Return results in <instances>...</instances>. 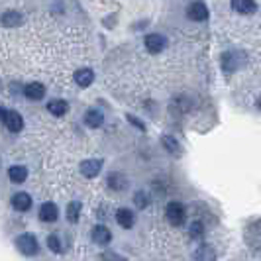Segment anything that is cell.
Masks as SVG:
<instances>
[{
  "label": "cell",
  "mask_w": 261,
  "mask_h": 261,
  "mask_svg": "<svg viewBox=\"0 0 261 261\" xmlns=\"http://www.w3.org/2000/svg\"><path fill=\"white\" fill-rule=\"evenodd\" d=\"M16 247L20 249V253H24V255H28V257H32V255H35V253L39 251L37 238H35L34 234H30V232L20 234V236L16 238Z\"/></svg>",
  "instance_id": "1"
},
{
  "label": "cell",
  "mask_w": 261,
  "mask_h": 261,
  "mask_svg": "<svg viewBox=\"0 0 261 261\" xmlns=\"http://www.w3.org/2000/svg\"><path fill=\"white\" fill-rule=\"evenodd\" d=\"M165 216L173 226H183L185 222V206L181 202H169L165 208Z\"/></svg>",
  "instance_id": "2"
},
{
  "label": "cell",
  "mask_w": 261,
  "mask_h": 261,
  "mask_svg": "<svg viewBox=\"0 0 261 261\" xmlns=\"http://www.w3.org/2000/svg\"><path fill=\"white\" fill-rule=\"evenodd\" d=\"M167 47V39L161 34H147L145 35V49L151 51V53H161V51Z\"/></svg>",
  "instance_id": "3"
},
{
  "label": "cell",
  "mask_w": 261,
  "mask_h": 261,
  "mask_svg": "<svg viewBox=\"0 0 261 261\" xmlns=\"http://www.w3.org/2000/svg\"><path fill=\"white\" fill-rule=\"evenodd\" d=\"M90 238H92V242H94V244H98V245H108V244H110V240H112V232H110L106 226L98 224V226H94V228H92Z\"/></svg>",
  "instance_id": "4"
},
{
  "label": "cell",
  "mask_w": 261,
  "mask_h": 261,
  "mask_svg": "<svg viewBox=\"0 0 261 261\" xmlns=\"http://www.w3.org/2000/svg\"><path fill=\"white\" fill-rule=\"evenodd\" d=\"M2 122L6 124V128H8L10 132H20V130L24 128V120H22V116H20L18 112H14V110H4Z\"/></svg>",
  "instance_id": "5"
},
{
  "label": "cell",
  "mask_w": 261,
  "mask_h": 261,
  "mask_svg": "<svg viewBox=\"0 0 261 261\" xmlns=\"http://www.w3.org/2000/svg\"><path fill=\"white\" fill-rule=\"evenodd\" d=\"M59 216V210L53 202H43L39 206V220L41 222H55Z\"/></svg>",
  "instance_id": "6"
},
{
  "label": "cell",
  "mask_w": 261,
  "mask_h": 261,
  "mask_svg": "<svg viewBox=\"0 0 261 261\" xmlns=\"http://www.w3.org/2000/svg\"><path fill=\"white\" fill-rule=\"evenodd\" d=\"M100 169H102V161H100V159H85V161L81 163V173H83L87 179L96 177V175L100 173Z\"/></svg>",
  "instance_id": "7"
},
{
  "label": "cell",
  "mask_w": 261,
  "mask_h": 261,
  "mask_svg": "<svg viewBox=\"0 0 261 261\" xmlns=\"http://www.w3.org/2000/svg\"><path fill=\"white\" fill-rule=\"evenodd\" d=\"M189 18L194 22H204V20H208V8L202 2H192L189 6Z\"/></svg>",
  "instance_id": "8"
},
{
  "label": "cell",
  "mask_w": 261,
  "mask_h": 261,
  "mask_svg": "<svg viewBox=\"0 0 261 261\" xmlns=\"http://www.w3.org/2000/svg\"><path fill=\"white\" fill-rule=\"evenodd\" d=\"M12 206L20 212H26V210L32 208V196L28 192H16L12 196Z\"/></svg>",
  "instance_id": "9"
},
{
  "label": "cell",
  "mask_w": 261,
  "mask_h": 261,
  "mask_svg": "<svg viewBox=\"0 0 261 261\" xmlns=\"http://www.w3.org/2000/svg\"><path fill=\"white\" fill-rule=\"evenodd\" d=\"M116 222H118L124 230H130V228L134 226V222H136L134 212L130 210V208H120V210L116 212Z\"/></svg>",
  "instance_id": "10"
},
{
  "label": "cell",
  "mask_w": 261,
  "mask_h": 261,
  "mask_svg": "<svg viewBox=\"0 0 261 261\" xmlns=\"http://www.w3.org/2000/svg\"><path fill=\"white\" fill-rule=\"evenodd\" d=\"M194 259L196 261H216V253L210 245L206 244H200L196 249H194Z\"/></svg>",
  "instance_id": "11"
},
{
  "label": "cell",
  "mask_w": 261,
  "mask_h": 261,
  "mask_svg": "<svg viewBox=\"0 0 261 261\" xmlns=\"http://www.w3.org/2000/svg\"><path fill=\"white\" fill-rule=\"evenodd\" d=\"M232 8L240 14H253L257 4L255 0H232Z\"/></svg>",
  "instance_id": "12"
},
{
  "label": "cell",
  "mask_w": 261,
  "mask_h": 261,
  "mask_svg": "<svg viewBox=\"0 0 261 261\" xmlns=\"http://www.w3.org/2000/svg\"><path fill=\"white\" fill-rule=\"evenodd\" d=\"M108 187L112 191H124L128 187V179L122 173H110L108 175Z\"/></svg>",
  "instance_id": "13"
},
{
  "label": "cell",
  "mask_w": 261,
  "mask_h": 261,
  "mask_svg": "<svg viewBox=\"0 0 261 261\" xmlns=\"http://www.w3.org/2000/svg\"><path fill=\"white\" fill-rule=\"evenodd\" d=\"M92 81H94V73H92L90 69H79V71L75 73V83H77L79 87H83V88H87Z\"/></svg>",
  "instance_id": "14"
},
{
  "label": "cell",
  "mask_w": 261,
  "mask_h": 261,
  "mask_svg": "<svg viewBox=\"0 0 261 261\" xmlns=\"http://www.w3.org/2000/svg\"><path fill=\"white\" fill-rule=\"evenodd\" d=\"M24 92H26L28 98L39 100V98H43V94H45V87H43L41 83H30V85L24 88Z\"/></svg>",
  "instance_id": "15"
},
{
  "label": "cell",
  "mask_w": 261,
  "mask_h": 261,
  "mask_svg": "<svg viewBox=\"0 0 261 261\" xmlns=\"http://www.w3.org/2000/svg\"><path fill=\"white\" fill-rule=\"evenodd\" d=\"M47 110L53 114V116H63V114H67V110H69V104H67L65 100H51V102L47 104Z\"/></svg>",
  "instance_id": "16"
},
{
  "label": "cell",
  "mask_w": 261,
  "mask_h": 261,
  "mask_svg": "<svg viewBox=\"0 0 261 261\" xmlns=\"http://www.w3.org/2000/svg\"><path fill=\"white\" fill-rule=\"evenodd\" d=\"M8 177L12 183H24L26 177H28V169L24 165H14L8 169Z\"/></svg>",
  "instance_id": "17"
},
{
  "label": "cell",
  "mask_w": 261,
  "mask_h": 261,
  "mask_svg": "<svg viewBox=\"0 0 261 261\" xmlns=\"http://www.w3.org/2000/svg\"><path fill=\"white\" fill-rule=\"evenodd\" d=\"M81 208H83V204H81L79 200H73V202L67 204V220H69L71 224H75V222L79 220V216H81Z\"/></svg>",
  "instance_id": "18"
},
{
  "label": "cell",
  "mask_w": 261,
  "mask_h": 261,
  "mask_svg": "<svg viewBox=\"0 0 261 261\" xmlns=\"http://www.w3.org/2000/svg\"><path fill=\"white\" fill-rule=\"evenodd\" d=\"M85 122H87V126H90V128H100L102 122H104V116H102L98 110H88V112L85 114Z\"/></svg>",
  "instance_id": "19"
},
{
  "label": "cell",
  "mask_w": 261,
  "mask_h": 261,
  "mask_svg": "<svg viewBox=\"0 0 261 261\" xmlns=\"http://www.w3.org/2000/svg\"><path fill=\"white\" fill-rule=\"evenodd\" d=\"M161 143H163V147H165L169 153H173V155H179V153H181V145H179V141H177L173 136H163V138H161Z\"/></svg>",
  "instance_id": "20"
},
{
  "label": "cell",
  "mask_w": 261,
  "mask_h": 261,
  "mask_svg": "<svg viewBox=\"0 0 261 261\" xmlns=\"http://www.w3.org/2000/svg\"><path fill=\"white\" fill-rule=\"evenodd\" d=\"M2 24L4 26H20L22 24V14L14 12V10H8V12L2 14Z\"/></svg>",
  "instance_id": "21"
},
{
  "label": "cell",
  "mask_w": 261,
  "mask_h": 261,
  "mask_svg": "<svg viewBox=\"0 0 261 261\" xmlns=\"http://www.w3.org/2000/svg\"><path fill=\"white\" fill-rule=\"evenodd\" d=\"M47 247L53 251V253H61L63 251V244H61V238L59 236H55V234H51L49 238H47Z\"/></svg>",
  "instance_id": "22"
},
{
  "label": "cell",
  "mask_w": 261,
  "mask_h": 261,
  "mask_svg": "<svg viewBox=\"0 0 261 261\" xmlns=\"http://www.w3.org/2000/svg\"><path fill=\"white\" fill-rule=\"evenodd\" d=\"M189 234H191L192 240H202V236H204V226H202V222H192L191 228H189Z\"/></svg>",
  "instance_id": "23"
},
{
  "label": "cell",
  "mask_w": 261,
  "mask_h": 261,
  "mask_svg": "<svg viewBox=\"0 0 261 261\" xmlns=\"http://www.w3.org/2000/svg\"><path fill=\"white\" fill-rule=\"evenodd\" d=\"M134 202H136V206L138 208H147V204H149V196H147V192H143V191H139V192H136L134 194Z\"/></svg>",
  "instance_id": "24"
},
{
  "label": "cell",
  "mask_w": 261,
  "mask_h": 261,
  "mask_svg": "<svg viewBox=\"0 0 261 261\" xmlns=\"http://www.w3.org/2000/svg\"><path fill=\"white\" fill-rule=\"evenodd\" d=\"M100 257H102L104 261H128L124 255H120V253H116V251H104Z\"/></svg>",
  "instance_id": "25"
},
{
  "label": "cell",
  "mask_w": 261,
  "mask_h": 261,
  "mask_svg": "<svg viewBox=\"0 0 261 261\" xmlns=\"http://www.w3.org/2000/svg\"><path fill=\"white\" fill-rule=\"evenodd\" d=\"M128 120H130V122H132V124H134V126H138V128H139V130H141V132H143V130H145V126H143V122H141V120H138V118H134V116H132V114H128Z\"/></svg>",
  "instance_id": "26"
}]
</instances>
